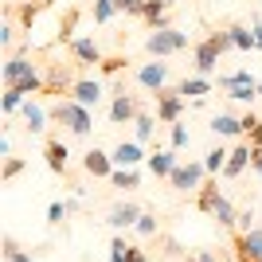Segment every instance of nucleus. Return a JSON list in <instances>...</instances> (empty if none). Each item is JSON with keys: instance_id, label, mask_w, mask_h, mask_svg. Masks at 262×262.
<instances>
[{"instance_id": "obj_32", "label": "nucleus", "mask_w": 262, "mask_h": 262, "mask_svg": "<svg viewBox=\"0 0 262 262\" xmlns=\"http://www.w3.org/2000/svg\"><path fill=\"white\" fill-rule=\"evenodd\" d=\"M24 168H28V161H24V157H4V168H0V180H4V184H12V180H16V176L24 172Z\"/></svg>"}, {"instance_id": "obj_6", "label": "nucleus", "mask_w": 262, "mask_h": 262, "mask_svg": "<svg viewBox=\"0 0 262 262\" xmlns=\"http://www.w3.org/2000/svg\"><path fill=\"white\" fill-rule=\"evenodd\" d=\"M204 164L200 161H188V164H176L172 176H168V184L176 188V192H200V184H204Z\"/></svg>"}, {"instance_id": "obj_49", "label": "nucleus", "mask_w": 262, "mask_h": 262, "mask_svg": "<svg viewBox=\"0 0 262 262\" xmlns=\"http://www.w3.org/2000/svg\"><path fill=\"white\" fill-rule=\"evenodd\" d=\"M110 262H125V258H110Z\"/></svg>"}, {"instance_id": "obj_29", "label": "nucleus", "mask_w": 262, "mask_h": 262, "mask_svg": "<svg viewBox=\"0 0 262 262\" xmlns=\"http://www.w3.org/2000/svg\"><path fill=\"white\" fill-rule=\"evenodd\" d=\"M110 184H114V188H121V192H129V188H137V184H141V176H137V168H114Z\"/></svg>"}, {"instance_id": "obj_33", "label": "nucleus", "mask_w": 262, "mask_h": 262, "mask_svg": "<svg viewBox=\"0 0 262 262\" xmlns=\"http://www.w3.org/2000/svg\"><path fill=\"white\" fill-rule=\"evenodd\" d=\"M133 125H137V141L145 145V141H149V137H153V129H157V118H153V114H145V110H141Z\"/></svg>"}, {"instance_id": "obj_4", "label": "nucleus", "mask_w": 262, "mask_h": 262, "mask_svg": "<svg viewBox=\"0 0 262 262\" xmlns=\"http://www.w3.org/2000/svg\"><path fill=\"white\" fill-rule=\"evenodd\" d=\"M235 262H262V227L254 231H231Z\"/></svg>"}, {"instance_id": "obj_1", "label": "nucleus", "mask_w": 262, "mask_h": 262, "mask_svg": "<svg viewBox=\"0 0 262 262\" xmlns=\"http://www.w3.org/2000/svg\"><path fill=\"white\" fill-rule=\"evenodd\" d=\"M51 118L59 121V125H67L71 137H90V129H94V114H90V106H82V102H75V98H59L51 106Z\"/></svg>"}, {"instance_id": "obj_8", "label": "nucleus", "mask_w": 262, "mask_h": 262, "mask_svg": "<svg viewBox=\"0 0 262 262\" xmlns=\"http://www.w3.org/2000/svg\"><path fill=\"white\" fill-rule=\"evenodd\" d=\"M82 168H86V176H94V180H110L114 176V153H102V149H86L82 153Z\"/></svg>"}, {"instance_id": "obj_9", "label": "nucleus", "mask_w": 262, "mask_h": 262, "mask_svg": "<svg viewBox=\"0 0 262 262\" xmlns=\"http://www.w3.org/2000/svg\"><path fill=\"white\" fill-rule=\"evenodd\" d=\"M137 114H141L137 98H133V94H125V90H118V94H114V102H110V125H125V121H137Z\"/></svg>"}, {"instance_id": "obj_37", "label": "nucleus", "mask_w": 262, "mask_h": 262, "mask_svg": "<svg viewBox=\"0 0 262 262\" xmlns=\"http://www.w3.org/2000/svg\"><path fill=\"white\" fill-rule=\"evenodd\" d=\"M239 82H254V75H251V71H235V75H223V78H219V86H223V90L239 86Z\"/></svg>"}, {"instance_id": "obj_45", "label": "nucleus", "mask_w": 262, "mask_h": 262, "mask_svg": "<svg viewBox=\"0 0 262 262\" xmlns=\"http://www.w3.org/2000/svg\"><path fill=\"white\" fill-rule=\"evenodd\" d=\"M125 262H149V254H145L141 247H129V251H125Z\"/></svg>"}, {"instance_id": "obj_17", "label": "nucleus", "mask_w": 262, "mask_h": 262, "mask_svg": "<svg viewBox=\"0 0 262 262\" xmlns=\"http://www.w3.org/2000/svg\"><path fill=\"white\" fill-rule=\"evenodd\" d=\"M71 98L94 110V106L102 102V82H98V78H78V82H75V90H71Z\"/></svg>"}, {"instance_id": "obj_14", "label": "nucleus", "mask_w": 262, "mask_h": 262, "mask_svg": "<svg viewBox=\"0 0 262 262\" xmlns=\"http://www.w3.org/2000/svg\"><path fill=\"white\" fill-rule=\"evenodd\" d=\"M219 200H223V192H219V180H215V176H211V180H204V184H200V192H196V208L204 211V215H215Z\"/></svg>"}, {"instance_id": "obj_41", "label": "nucleus", "mask_w": 262, "mask_h": 262, "mask_svg": "<svg viewBox=\"0 0 262 262\" xmlns=\"http://www.w3.org/2000/svg\"><path fill=\"white\" fill-rule=\"evenodd\" d=\"M63 219H67V204H59V200L47 204V223H63Z\"/></svg>"}, {"instance_id": "obj_20", "label": "nucleus", "mask_w": 262, "mask_h": 262, "mask_svg": "<svg viewBox=\"0 0 262 262\" xmlns=\"http://www.w3.org/2000/svg\"><path fill=\"white\" fill-rule=\"evenodd\" d=\"M247 164H251V145H239V149H231L227 164H223V176H227V180H239V176L247 172Z\"/></svg>"}, {"instance_id": "obj_46", "label": "nucleus", "mask_w": 262, "mask_h": 262, "mask_svg": "<svg viewBox=\"0 0 262 262\" xmlns=\"http://www.w3.org/2000/svg\"><path fill=\"white\" fill-rule=\"evenodd\" d=\"M251 32H254V47H258V51H262V20H258V16H254V24H251Z\"/></svg>"}, {"instance_id": "obj_30", "label": "nucleus", "mask_w": 262, "mask_h": 262, "mask_svg": "<svg viewBox=\"0 0 262 262\" xmlns=\"http://www.w3.org/2000/svg\"><path fill=\"white\" fill-rule=\"evenodd\" d=\"M227 157H231V149H223V145H215L208 157H204V168H208L211 176H219L223 172V164H227Z\"/></svg>"}, {"instance_id": "obj_23", "label": "nucleus", "mask_w": 262, "mask_h": 262, "mask_svg": "<svg viewBox=\"0 0 262 262\" xmlns=\"http://www.w3.org/2000/svg\"><path fill=\"white\" fill-rule=\"evenodd\" d=\"M176 90H180L184 98H204V94H211V78L192 75V78H184V82H176Z\"/></svg>"}, {"instance_id": "obj_3", "label": "nucleus", "mask_w": 262, "mask_h": 262, "mask_svg": "<svg viewBox=\"0 0 262 262\" xmlns=\"http://www.w3.org/2000/svg\"><path fill=\"white\" fill-rule=\"evenodd\" d=\"M75 67L78 63H47L43 67V98H63L75 90Z\"/></svg>"}, {"instance_id": "obj_48", "label": "nucleus", "mask_w": 262, "mask_h": 262, "mask_svg": "<svg viewBox=\"0 0 262 262\" xmlns=\"http://www.w3.org/2000/svg\"><path fill=\"white\" fill-rule=\"evenodd\" d=\"M0 43L12 47V24H4V28H0Z\"/></svg>"}, {"instance_id": "obj_25", "label": "nucleus", "mask_w": 262, "mask_h": 262, "mask_svg": "<svg viewBox=\"0 0 262 262\" xmlns=\"http://www.w3.org/2000/svg\"><path fill=\"white\" fill-rule=\"evenodd\" d=\"M78 16H82V12H78L75 4H71V8L63 12V20H59V35H55V43H71V39H78V35H75V24H78Z\"/></svg>"}, {"instance_id": "obj_34", "label": "nucleus", "mask_w": 262, "mask_h": 262, "mask_svg": "<svg viewBox=\"0 0 262 262\" xmlns=\"http://www.w3.org/2000/svg\"><path fill=\"white\" fill-rule=\"evenodd\" d=\"M4 262H32V254L20 251V243L12 239V235H4Z\"/></svg>"}, {"instance_id": "obj_36", "label": "nucleus", "mask_w": 262, "mask_h": 262, "mask_svg": "<svg viewBox=\"0 0 262 262\" xmlns=\"http://www.w3.org/2000/svg\"><path fill=\"white\" fill-rule=\"evenodd\" d=\"M24 102H28V98H24L20 90H12V86H4V98H0V106H4V114H16V110H20Z\"/></svg>"}, {"instance_id": "obj_47", "label": "nucleus", "mask_w": 262, "mask_h": 262, "mask_svg": "<svg viewBox=\"0 0 262 262\" xmlns=\"http://www.w3.org/2000/svg\"><path fill=\"white\" fill-rule=\"evenodd\" d=\"M196 262H219L215 251H196Z\"/></svg>"}, {"instance_id": "obj_28", "label": "nucleus", "mask_w": 262, "mask_h": 262, "mask_svg": "<svg viewBox=\"0 0 262 262\" xmlns=\"http://www.w3.org/2000/svg\"><path fill=\"white\" fill-rule=\"evenodd\" d=\"M243 133H247V141L251 145H262V114H243Z\"/></svg>"}, {"instance_id": "obj_40", "label": "nucleus", "mask_w": 262, "mask_h": 262, "mask_svg": "<svg viewBox=\"0 0 262 262\" xmlns=\"http://www.w3.org/2000/svg\"><path fill=\"white\" fill-rule=\"evenodd\" d=\"M102 75H118V71H121V67H125V59H121V55H110V59H102Z\"/></svg>"}, {"instance_id": "obj_18", "label": "nucleus", "mask_w": 262, "mask_h": 262, "mask_svg": "<svg viewBox=\"0 0 262 262\" xmlns=\"http://www.w3.org/2000/svg\"><path fill=\"white\" fill-rule=\"evenodd\" d=\"M35 63L28 59V55H8V63H4V86H16L24 75H32Z\"/></svg>"}, {"instance_id": "obj_21", "label": "nucleus", "mask_w": 262, "mask_h": 262, "mask_svg": "<svg viewBox=\"0 0 262 262\" xmlns=\"http://www.w3.org/2000/svg\"><path fill=\"white\" fill-rule=\"evenodd\" d=\"M168 4H172V0H145L141 20L149 24V28H168V24H164V12H168Z\"/></svg>"}, {"instance_id": "obj_2", "label": "nucleus", "mask_w": 262, "mask_h": 262, "mask_svg": "<svg viewBox=\"0 0 262 262\" xmlns=\"http://www.w3.org/2000/svg\"><path fill=\"white\" fill-rule=\"evenodd\" d=\"M188 47V35L180 32V28H153L149 32V39H145V51L153 55V59H168V55H176V51H184Z\"/></svg>"}, {"instance_id": "obj_16", "label": "nucleus", "mask_w": 262, "mask_h": 262, "mask_svg": "<svg viewBox=\"0 0 262 262\" xmlns=\"http://www.w3.org/2000/svg\"><path fill=\"white\" fill-rule=\"evenodd\" d=\"M176 164H180L176 161V149H157V153H149V172H153L157 180H168Z\"/></svg>"}, {"instance_id": "obj_35", "label": "nucleus", "mask_w": 262, "mask_h": 262, "mask_svg": "<svg viewBox=\"0 0 262 262\" xmlns=\"http://www.w3.org/2000/svg\"><path fill=\"white\" fill-rule=\"evenodd\" d=\"M118 12V0H94V24H110Z\"/></svg>"}, {"instance_id": "obj_51", "label": "nucleus", "mask_w": 262, "mask_h": 262, "mask_svg": "<svg viewBox=\"0 0 262 262\" xmlns=\"http://www.w3.org/2000/svg\"><path fill=\"white\" fill-rule=\"evenodd\" d=\"M219 262H227V258H219Z\"/></svg>"}, {"instance_id": "obj_10", "label": "nucleus", "mask_w": 262, "mask_h": 262, "mask_svg": "<svg viewBox=\"0 0 262 262\" xmlns=\"http://www.w3.org/2000/svg\"><path fill=\"white\" fill-rule=\"evenodd\" d=\"M67 51H71V59H75L78 67H94V63H102V47L90 39V35H78V39H71L67 43Z\"/></svg>"}, {"instance_id": "obj_43", "label": "nucleus", "mask_w": 262, "mask_h": 262, "mask_svg": "<svg viewBox=\"0 0 262 262\" xmlns=\"http://www.w3.org/2000/svg\"><path fill=\"white\" fill-rule=\"evenodd\" d=\"M251 219H254V208H243V211H239V223H235V231H254Z\"/></svg>"}, {"instance_id": "obj_12", "label": "nucleus", "mask_w": 262, "mask_h": 262, "mask_svg": "<svg viewBox=\"0 0 262 262\" xmlns=\"http://www.w3.org/2000/svg\"><path fill=\"white\" fill-rule=\"evenodd\" d=\"M137 219H141V208L125 200V204H118V208H110L106 223H110V227H114V231H121V227H137Z\"/></svg>"}, {"instance_id": "obj_31", "label": "nucleus", "mask_w": 262, "mask_h": 262, "mask_svg": "<svg viewBox=\"0 0 262 262\" xmlns=\"http://www.w3.org/2000/svg\"><path fill=\"white\" fill-rule=\"evenodd\" d=\"M227 32H231V43L239 47V51H251V47H254V32H251V28H243V24H231Z\"/></svg>"}, {"instance_id": "obj_13", "label": "nucleus", "mask_w": 262, "mask_h": 262, "mask_svg": "<svg viewBox=\"0 0 262 262\" xmlns=\"http://www.w3.org/2000/svg\"><path fill=\"white\" fill-rule=\"evenodd\" d=\"M137 82H141L145 90H161L164 82H168V63H145V67H137Z\"/></svg>"}, {"instance_id": "obj_42", "label": "nucleus", "mask_w": 262, "mask_h": 262, "mask_svg": "<svg viewBox=\"0 0 262 262\" xmlns=\"http://www.w3.org/2000/svg\"><path fill=\"white\" fill-rule=\"evenodd\" d=\"M125 251H129V243L121 239V235H114L110 239V258H125Z\"/></svg>"}, {"instance_id": "obj_44", "label": "nucleus", "mask_w": 262, "mask_h": 262, "mask_svg": "<svg viewBox=\"0 0 262 262\" xmlns=\"http://www.w3.org/2000/svg\"><path fill=\"white\" fill-rule=\"evenodd\" d=\"M251 168L262 176V145H251Z\"/></svg>"}, {"instance_id": "obj_19", "label": "nucleus", "mask_w": 262, "mask_h": 262, "mask_svg": "<svg viewBox=\"0 0 262 262\" xmlns=\"http://www.w3.org/2000/svg\"><path fill=\"white\" fill-rule=\"evenodd\" d=\"M47 8V0H28V4H8V16H16V20L32 32V24L39 20V12Z\"/></svg>"}, {"instance_id": "obj_50", "label": "nucleus", "mask_w": 262, "mask_h": 262, "mask_svg": "<svg viewBox=\"0 0 262 262\" xmlns=\"http://www.w3.org/2000/svg\"><path fill=\"white\" fill-rule=\"evenodd\" d=\"M258 94H262V78H258Z\"/></svg>"}, {"instance_id": "obj_26", "label": "nucleus", "mask_w": 262, "mask_h": 262, "mask_svg": "<svg viewBox=\"0 0 262 262\" xmlns=\"http://www.w3.org/2000/svg\"><path fill=\"white\" fill-rule=\"evenodd\" d=\"M12 90H20L24 98H28V94H43V71H39V67H35L32 75H24L20 82H16V86Z\"/></svg>"}, {"instance_id": "obj_5", "label": "nucleus", "mask_w": 262, "mask_h": 262, "mask_svg": "<svg viewBox=\"0 0 262 262\" xmlns=\"http://www.w3.org/2000/svg\"><path fill=\"white\" fill-rule=\"evenodd\" d=\"M153 98H157V121H164V125L180 121V114H184V94H180L176 86L153 90Z\"/></svg>"}, {"instance_id": "obj_38", "label": "nucleus", "mask_w": 262, "mask_h": 262, "mask_svg": "<svg viewBox=\"0 0 262 262\" xmlns=\"http://www.w3.org/2000/svg\"><path fill=\"white\" fill-rule=\"evenodd\" d=\"M133 231H137V235H145V239H149V235H157V215H145V211H141V219H137V227H133Z\"/></svg>"}, {"instance_id": "obj_7", "label": "nucleus", "mask_w": 262, "mask_h": 262, "mask_svg": "<svg viewBox=\"0 0 262 262\" xmlns=\"http://www.w3.org/2000/svg\"><path fill=\"white\" fill-rule=\"evenodd\" d=\"M219 43H215V35H208V39H200L196 47H192V59H196V75H204V78H211V71H215V63H219Z\"/></svg>"}, {"instance_id": "obj_24", "label": "nucleus", "mask_w": 262, "mask_h": 262, "mask_svg": "<svg viewBox=\"0 0 262 262\" xmlns=\"http://www.w3.org/2000/svg\"><path fill=\"white\" fill-rule=\"evenodd\" d=\"M211 129H215L219 137H239L243 118H235V114H215V118H211Z\"/></svg>"}, {"instance_id": "obj_39", "label": "nucleus", "mask_w": 262, "mask_h": 262, "mask_svg": "<svg viewBox=\"0 0 262 262\" xmlns=\"http://www.w3.org/2000/svg\"><path fill=\"white\" fill-rule=\"evenodd\" d=\"M168 141H172V149H184V145L192 141V137H188V129H184V125H176V121H172V133H168Z\"/></svg>"}, {"instance_id": "obj_11", "label": "nucleus", "mask_w": 262, "mask_h": 262, "mask_svg": "<svg viewBox=\"0 0 262 262\" xmlns=\"http://www.w3.org/2000/svg\"><path fill=\"white\" fill-rule=\"evenodd\" d=\"M43 161H47V168H51L55 176H63L67 164H71V149H67L59 137H47L43 141Z\"/></svg>"}, {"instance_id": "obj_27", "label": "nucleus", "mask_w": 262, "mask_h": 262, "mask_svg": "<svg viewBox=\"0 0 262 262\" xmlns=\"http://www.w3.org/2000/svg\"><path fill=\"white\" fill-rule=\"evenodd\" d=\"M215 223L227 227V231H235V223H239V211H235V204H231L227 196L219 200V208H215Z\"/></svg>"}, {"instance_id": "obj_15", "label": "nucleus", "mask_w": 262, "mask_h": 262, "mask_svg": "<svg viewBox=\"0 0 262 262\" xmlns=\"http://www.w3.org/2000/svg\"><path fill=\"white\" fill-rule=\"evenodd\" d=\"M141 161H145V145L141 141H121L118 149H114V164H118V168H137Z\"/></svg>"}, {"instance_id": "obj_22", "label": "nucleus", "mask_w": 262, "mask_h": 262, "mask_svg": "<svg viewBox=\"0 0 262 262\" xmlns=\"http://www.w3.org/2000/svg\"><path fill=\"white\" fill-rule=\"evenodd\" d=\"M20 110H24V121H28V129H32V133H43V129H47V110L39 106V102L28 98Z\"/></svg>"}]
</instances>
